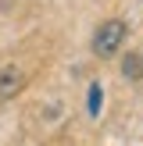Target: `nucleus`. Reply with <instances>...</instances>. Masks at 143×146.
Masks as SVG:
<instances>
[{
	"label": "nucleus",
	"mask_w": 143,
	"mask_h": 146,
	"mask_svg": "<svg viewBox=\"0 0 143 146\" xmlns=\"http://www.w3.org/2000/svg\"><path fill=\"white\" fill-rule=\"evenodd\" d=\"M125 21H118V18H111V21H104V25L97 29V39H93V50H97L100 57H111L114 50L122 46V39H125Z\"/></svg>",
	"instance_id": "f257e3e1"
},
{
	"label": "nucleus",
	"mask_w": 143,
	"mask_h": 146,
	"mask_svg": "<svg viewBox=\"0 0 143 146\" xmlns=\"http://www.w3.org/2000/svg\"><path fill=\"white\" fill-rule=\"evenodd\" d=\"M100 96H104V93H100V86H93V89H90V114L100 111Z\"/></svg>",
	"instance_id": "20e7f679"
},
{
	"label": "nucleus",
	"mask_w": 143,
	"mask_h": 146,
	"mask_svg": "<svg viewBox=\"0 0 143 146\" xmlns=\"http://www.w3.org/2000/svg\"><path fill=\"white\" fill-rule=\"evenodd\" d=\"M122 71H125L129 78H143V54H129L125 61H122Z\"/></svg>",
	"instance_id": "7ed1b4c3"
},
{
	"label": "nucleus",
	"mask_w": 143,
	"mask_h": 146,
	"mask_svg": "<svg viewBox=\"0 0 143 146\" xmlns=\"http://www.w3.org/2000/svg\"><path fill=\"white\" fill-rule=\"evenodd\" d=\"M21 86H25V75H21V68H14V64L0 68V100L18 96V93H21Z\"/></svg>",
	"instance_id": "f03ea898"
}]
</instances>
